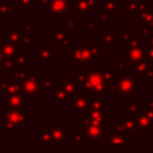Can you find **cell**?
Returning <instances> with one entry per match:
<instances>
[{
    "instance_id": "cell-1",
    "label": "cell",
    "mask_w": 153,
    "mask_h": 153,
    "mask_svg": "<svg viewBox=\"0 0 153 153\" xmlns=\"http://www.w3.org/2000/svg\"><path fill=\"white\" fill-rule=\"evenodd\" d=\"M4 118L6 121V128L8 126H20L24 121H25V117L22 115V114H18L16 111H6L4 114Z\"/></svg>"
},
{
    "instance_id": "cell-2",
    "label": "cell",
    "mask_w": 153,
    "mask_h": 153,
    "mask_svg": "<svg viewBox=\"0 0 153 153\" xmlns=\"http://www.w3.org/2000/svg\"><path fill=\"white\" fill-rule=\"evenodd\" d=\"M5 99H6L7 104L14 110H22L24 108L23 98L18 93L17 94H7V96H5Z\"/></svg>"
},
{
    "instance_id": "cell-3",
    "label": "cell",
    "mask_w": 153,
    "mask_h": 153,
    "mask_svg": "<svg viewBox=\"0 0 153 153\" xmlns=\"http://www.w3.org/2000/svg\"><path fill=\"white\" fill-rule=\"evenodd\" d=\"M23 91L29 94V96H33L37 92V82L36 81H24L23 82Z\"/></svg>"
}]
</instances>
